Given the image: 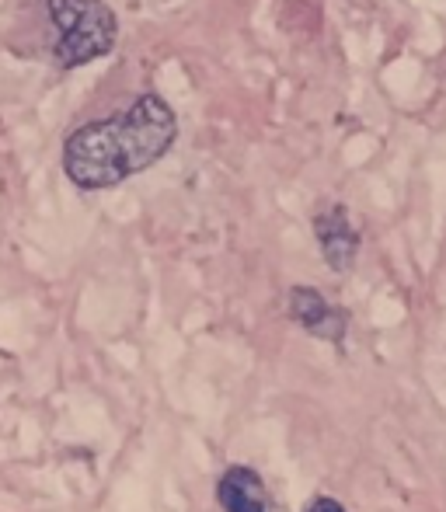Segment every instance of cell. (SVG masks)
Wrapping results in <instances>:
<instances>
[{
  "mask_svg": "<svg viewBox=\"0 0 446 512\" xmlns=\"http://www.w3.org/2000/svg\"><path fill=\"white\" fill-rule=\"evenodd\" d=\"M217 506L223 512H276V499L255 467L230 464L217 481Z\"/></svg>",
  "mask_w": 446,
  "mask_h": 512,
  "instance_id": "cell-4",
  "label": "cell"
},
{
  "mask_svg": "<svg viewBox=\"0 0 446 512\" xmlns=\"http://www.w3.org/2000/svg\"><path fill=\"white\" fill-rule=\"evenodd\" d=\"M178 136L171 105L157 95L136 98L126 112L74 129L63 143V171L84 192L115 189L154 168Z\"/></svg>",
  "mask_w": 446,
  "mask_h": 512,
  "instance_id": "cell-1",
  "label": "cell"
},
{
  "mask_svg": "<svg viewBox=\"0 0 446 512\" xmlns=\"http://www.w3.org/2000/svg\"><path fill=\"white\" fill-rule=\"evenodd\" d=\"M46 7L56 32H60L53 46L56 67H88L115 49L119 18L105 0H46Z\"/></svg>",
  "mask_w": 446,
  "mask_h": 512,
  "instance_id": "cell-2",
  "label": "cell"
},
{
  "mask_svg": "<svg viewBox=\"0 0 446 512\" xmlns=\"http://www.w3.org/2000/svg\"><path fill=\"white\" fill-rule=\"evenodd\" d=\"M314 234H318L321 255H325L328 269L349 272L359 255V230L352 227L349 209L345 206L321 209V213L314 216Z\"/></svg>",
  "mask_w": 446,
  "mask_h": 512,
  "instance_id": "cell-5",
  "label": "cell"
},
{
  "mask_svg": "<svg viewBox=\"0 0 446 512\" xmlns=\"http://www.w3.org/2000/svg\"><path fill=\"white\" fill-rule=\"evenodd\" d=\"M290 317L307 331V335L321 338V342L342 345L345 331H349V314L342 307H335L314 286H293L290 290Z\"/></svg>",
  "mask_w": 446,
  "mask_h": 512,
  "instance_id": "cell-3",
  "label": "cell"
},
{
  "mask_svg": "<svg viewBox=\"0 0 446 512\" xmlns=\"http://www.w3.org/2000/svg\"><path fill=\"white\" fill-rule=\"evenodd\" d=\"M304 512H345V506L338 499H332V495H318V499L307 502Z\"/></svg>",
  "mask_w": 446,
  "mask_h": 512,
  "instance_id": "cell-6",
  "label": "cell"
}]
</instances>
